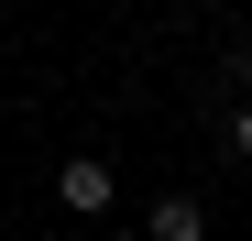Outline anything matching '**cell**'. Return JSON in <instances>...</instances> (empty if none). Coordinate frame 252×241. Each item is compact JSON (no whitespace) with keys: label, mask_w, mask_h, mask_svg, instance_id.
<instances>
[{"label":"cell","mask_w":252,"mask_h":241,"mask_svg":"<svg viewBox=\"0 0 252 241\" xmlns=\"http://www.w3.org/2000/svg\"><path fill=\"white\" fill-rule=\"evenodd\" d=\"M55 197H66V209H110V197H121V176L99 165V153H77V165L55 176Z\"/></svg>","instance_id":"cell-1"},{"label":"cell","mask_w":252,"mask_h":241,"mask_svg":"<svg viewBox=\"0 0 252 241\" xmlns=\"http://www.w3.org/2000/svg\"><path fill=\"white\" fill-rule=\"evenodd\" d=\"M143 230H154V241H208V209H197V197H154Z\"/></svg>","instance_id":"cell-2"},{"label":"cell","mask_w":252,"mask_h":241,"mask_svg":"<svg viewBox=\"0 0 252 241\" xmlns=\"http://www.w3.org/2000/svg\"><path fill=\"white\" fill-rule=\"evenodd\" d=\"M230 143H241V153H252V110H241V132H230Z\"/></svg>","instance_id":"cell-3"}]
</instances>
